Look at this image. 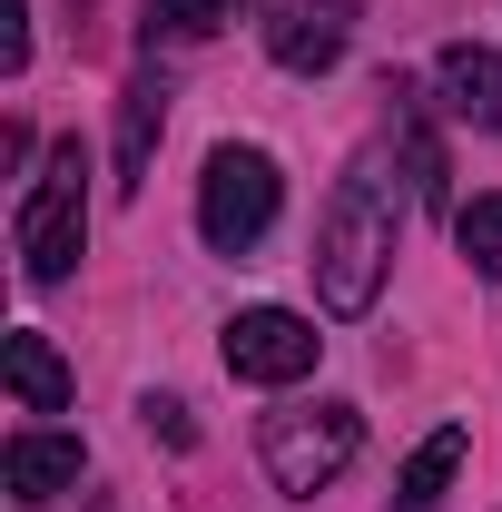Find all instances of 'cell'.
I'll return each instance as SVG.
<instances>
[{"label": "cell", "mask_w": 502, "mask_h": 512, "mask_svg": "<svg viewBox=\"0 0 502 512\" xmlns=\"http://www.w3.org/2000/svg\"><path fill=\"white\" fill-rule=\"evenodd\" d=\"M394 237H404V197H394L384 148H365V158L335 178L325 217H315V296H325V316H365L384 296Z\"/></svg>", "instance_id": "cell-1"}, {"label": "cell", "mask_w": 502, "mask_h": 512, "mask_svg": "<svg viewBox=\"0 0 502 512\" xmlns=\"http://www.w3.org/2000/svg\"><path fill=\"white\" fill-rule=\"evenodd\" d=\"M79 237H89V148L60 138L40 158L30 197H20V276L30 286H60L69 266H79Z\"/></svg>", "instance_id": "cell-2"}, {"label": "cell", "mask_w": 502, "mask_h": 512, "mask_svg": "<svg viewBox=\"0 0 502 512\" xmlns=\"http://www.w3.org/2000/svg\"><path fill=\"white\" fill-rule=\"evenodd\" d=\"M266 473H276V493H325L355 453H365V414L355 404H286V414H266Z\"/></svg>", "instance_id": "cell-3"}, {"label": "cell", "mask_w": 502, "mask_h": 512, "mask_svg": "<svg viewBox=\"0 0 502 512\" xmlns=\"http://www.w3.org/2000/svg\"><path fill=\"white\" fill-rule=\"evenodd\" d=\"M276 197H286V178H276L266 148H217L207 178H197V237L217 256H247L256 237L276 227Z\"/></svg>", "instance_id": "cell-4"}, {"label": "cell", "mask_w": 502, "mask_h": 512, "mask_svg": "<svg viewBox=\"0 0 502 512\" xmlns=\"http://www.w3.org/2000/svg\"><path fill=\"white\" fill-rule=\"evenodd\" d=\"M315 335L306 316H286V306H247V316H227V375L237 384H296L315 375Z\"/></svg>", "instance_id": "cell-5"}, {"label": "cell", "mask_w": 502, "mask_h": 512, "mask_svg": "<svg viewBox=\"0 0 502 512\" xmlns=\"http://www.w3.org/2000/svg\"><path fill=\"white\" fill-rule=\"evenodd\" d=\"M266 50H276V69H335L345 60V0H276Z\"/></svg>", "instance_id": "cell-6"}, {"label": "cell", "mask_w": 502, "mask_h": 512, "mask_svg": "<svg viewBox=\"0 0 502 512\" xmlns=\"http://www.w3.org/2000/svg\"><path fill=\"white\" fill-rule=\"evenodd\" d=\"M79 434H20V444L0 453V483H10V503H60L69 483H79Z\"/></svg>", "instance_id": "cell-7"}, {"label": "cell", "mask_w": 502, "mask_h": 512, "mask_svg": "<svg viewBox=\"0 0 502 512\" xmlns=\"http://www.w3.org/2000/svg\"><path fill=\"white\" fill-rule=\"evenodd\" d=\"M0 375H10V394H20V414H60L69 404V365H60V345H50L40 325H20V335L0 345Z\"/></svg>", "instance_id": "cell-8"}, {"label": "cell", "mask_w": 502, "mask_h": 512, "mask_svg": "<svg viewBox=\"0 0 502 512\" xmlns=\"http://www.w3.org/2000/svg\"><path fill=\"white\" fill-rule=\"evenodd\" d=\"M434 79H443V99H453L463 119L502 128V50H473V40H453V50L434 60Z\"/></svg>", "instance_id": "cell-9"}, {"label": "cell", "mask_w": 502, "mask_h": 512, "mask_svg": "<svg viewBox=\"0 0 502 512\" xmlns=\"http://www.w3.org/2000/svg\"><path fill=\"white\" fill-rule=\"evenodd\" d=\"M158 128H168V89H158V79H128V99H119V197L148 188V148H158Z\"/></svg>", "instance_id": "cell-10"}, {"label": "cell", "mask_w": 502, "mask_h": 512, "mask_svg": "<svg viewBox=\"0 0 502 512\" xmlns=\"http://www.w3.org/2000/svg\"><path fill=\"white\" fill-rule=\"evenodd\" d=\"M453 473H463V424H443V434H424V444H414L404 483H394V512H434Z\"/></svg>", "instance_id": "cell-11"}, {"label": "cell", "mask_w": 502, "mask_h": 512, "mask_svg": "<svg viewBox=\"0 0 502 512\" xmlns=\"http://www.w3.org/2000/svg\"><path fill=\"white\" fill-rule=\"evenodd\" d=\"M453 247L473 256V276H493V286H502V188L473 197V207L453 217Z\"/></svg>", "instance_id": "cell-12"}, {"label": "cell", "mask_w": 502, "mask_h": 512, "mask_svg": "<svg viewBox=\"0 0 502 512\" xmlns=\"http://www.w3.org/2000/svg\"><path fill=\"white\" fill-rule=\"evenodd\" d=\"M138 424H148L158 444H197V424H188V404H178V394H148V404H138Z\"/></svg>", "instance_id": "cell-13"}, {"label": "cell", "mask_w": 502, "mask_h": 512, "mask_svg": "<svg viewBox=\"0 0 502 512\" xmlns=\"http://www.w3.org/2000/svg\"><path fill=\"white\" fill-rule=\"evenodd\" d=\"M0 69H30V0H0Z\"/></svg>", "instance_id": "cell-14"}, {"label": "cell", "mask_w": 502, "mask_h": 512, "mask_svg": "<svg viewBox=\"0 0 502 512\" xmlns=\"http://www.w3.org/2000/svg\"><path fill=\"white\" fill-rule=\"evenodd\" d=\"M158 20L168 30H217V20H237V0H158Z\"/></svg>", "instance_id": "cell-15"}]
</instances>
